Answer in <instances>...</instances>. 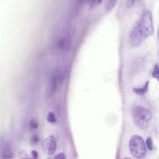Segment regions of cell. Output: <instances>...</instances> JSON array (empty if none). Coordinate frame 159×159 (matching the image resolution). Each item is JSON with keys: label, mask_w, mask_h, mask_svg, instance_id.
Listing matches in <instances>:
<instances>
[{"label": "cell", "mask_w": 159, "mask_h": 159, "mask_svg": "<svg viewBox=\"0 0 159 159\" xmlns=\"http://www.w3.org/2000/svg\"><path fill=\"white\" fill-rule=\"evenodd\" d=\"M132 117L134 124L140 129L148 127L152 119V115L150 110L141 106H135L133 108Z\"/></svg>", "instance_id": "cell-1"}, {"label": "cell", "mask_w": 159, "mask_h": 159, "mask_svg": "<svg viewBox=\"0 0 159 159\" xmlns=\"http://www.w3.org/2000/svg\"><path fill=\"white\" fill-rule=\"evenodd\" d=\"M129 148L131 155L137 159H143L146 156L147 150L143 138L138 135H134L130 138Z\"/></svg>", "instance_id": "cell-2"}, {"label": "cell", "mask_w": 159, "mask_h": 159, "mask_svg": "<svg viewBox=\"0 0 159 159\" xmlns=\"http://www.w3.org/2000/svg\"><path fill=\"white\" fill-rule=\"evenodd\" d=\"M138 25L139 30L144 38L152 35L153 33V28L151 12L148 11L144 12Z\"/></svg>", "instance_id": "cell-3"}, {"label": "cell", "mask_w": 159, "mask_h": 159, "mask_svg": "<svg viewBox=\"0 0 159 159\" xmlns=\"http://www.w3.org/2000/svg\"><path fill=\"white\" fill-rule=\"evenodd\" d=\"M42 147L44 150L49 155H52L55 152L57 144L54 137L50 135L44 139L42 143Z\"/></svg>", "instance_id": "cell-4"}, {"label": "cell", "mask_w": 159, "mask_h": 159, "mask_svg": "<svg viewBox=\"0 0 159 159\" xmlns=\"http://www.w3.org/2000/svg\"><path fill=\"white\" fill-rule=\"evenodd\" d=\"M144 38L140 31L138 24L132 30L130 35V41L131 44L134 47L139 45Z\"/></svg>", "instance_id": "cell-5"}, {"label": "cell", "mask_w": 159, "mask_h": 159, "mask_svg": "<svg viewBox=\"0 0 159 159\" xmlns=\"http://www.w3.org/2000/svg\"><path fill=\"white\" fill-rule=\"evenodd\" d=\"M14 156L10 145L5 142L2 145L0 149V159H11Z\"/></svg>", "instance_id": "cell-6"}, {"label": "cell", "mask_w": 159, "mask_h": 159, "mask_svg": "<svg viewBox=\"0 0 159 159\" xmlns=\"http://www.w3.org/2000/svg\"><path fill=\"white\" fill-rule=\"evenodd\" d=\"M57 88V81L55 77L52 76L50 78L48 87V96L51 95L54 92Z\"/></svg>", "instance_id": "cell-7"}, {"label": "cell", "mask_w": 159, "mask_h": 159, "mask_svg": "<svg viewBox=\"0 0 159 159\" xmlns=\"http://www.w3.org/2000/svg\"><path fill=\"white\" fill-rule=\"evenodd\" d=\"M149 84V81H147L144 86L141 88H134L133 89V91L136 94L139 95H143L147 91Z\"/></svg>", "instance_id": "cell-8"}, {"label": "cell", "mask_w": 159, "mask_h": 159, "mask_svg": "<svg viewBox=\"0 0 159 159\" xmlns=\"http://www.w3.org/2000/svg\"><path fill=\"white\" fill-rule=\"evenodd\" d=\"M116 1L109 0L108 1L106 4V10L107 11H110L114 7L116 4Z\"/></svg>", "instance_id": "cell-9"}, {"label": "cell", "mask_w": 159, "mask_h": 159, "mask_svg": "<svg viewBox=\"0 0 159 159\" xmlns=\"http://www.w3.org/2000/svg\"><path fill=\"white\" fill-rule=\"evenodd\" d=\"M159 66L158 64H156L155 65L154 69L153 70L152 75V76L159 80Z\"/></svg>", "instance_id": "cell-10"}, {"label": "cell", "mask_w": 159, "mask_h": 159, "mask_svg": "<svg viewBox=\"0 0 159 159\" xmlns=\"http://www.w3.org/2000/svg\"><path fill=\"white\" fill-rule=\"evenodd\" d=\"M30 127L32 129H37L39 125V123L37 120L35 118L32 119L30 122Z\"/></svg>", "instance_id": "cell-11"}, {"label": "cell", "mask_w": 159, "mask_h": 159, "mask_svg": "<svg viewBox=\"0 0 159 159\" xmlns=\"http://www.w3.org/2000/svg\"><path fill=\"white\" fill-rule=\"evenodd\" d=\"M39 141V138L36 134L32 135L30 138V142L32 145H35L37 144Z\"/></svg>", "instance_id": "cell-12"}, {"label": "cell", "mask_w": 159, "mask_h": 159, "mask_svg": "<svg viewBox=\"0 0 159 159\" xmlns=\"http://www.w3.org/2000/svg\"><path fill=\"white\" fill-rule=\"evenodd\" d=\"M48 121L50 123H54L56 122V120L54 114L52 112L48 113L47 117Z\"/></svg>", "instance_id": "cell-13"}, {"label": "cell", "mask_w": 159, "mask_h": 159, "mask_svg": "<svg viewBox=\"0 0 159 159\" xmlns=\"http://www.w3.org/2000/svg\"><path fill=\"white\" fill-rule=\"evenodd\" d=\"M146 144L148 148L151 151L153 150V143L152 138L148 137L146 140Z\"/></svg>", "instance_id": "cell-14"}, {"label": "cell", "mask_w": 159, "mask_h": 159, "mask_svg": "<svg viewBox=\"0 0 159 159\" xmlns=\"http://www.w3.org/2000/svg\"><path fill=\"white\" fill-rule=\"evenodd\" d=\"M19 155L20 159H30L26 152L21 150L19 152Z\"/></svg>", "instance_id": "cell-15"}, {"label": "cell", "mask_w": 159, "mask_h": 159, "mask_svg": "<svg viewBox=\"0 0 159 159\" xmlns=\"http://www.w3.org/2000/svg\"><path fill=\"white\" fill-rule=\"evenodd\" d=\"M54 159H66V158L64 153H60L56 156Z\"/></svg>", "instance_id": "cell-16"}, {"label": "cell", "mask_w": 159, "mask_h": 159, "mask_svg": "<svg viewBox=\"0 0 159 159\" xmlns=\"http://www.w3.org/2000/svg\"><path fill=\"white\" fill-rule=\"evenodd\" d=\"M135 1L128 0L126 1V5L127 7L129 8L132 7L135 3Z\"/></svg>", "instance_id": "cell-17"}, {"label": "cell", "mask_w": 159, "mask_h": 159, "mask_svg": "<svg viewBox=\"0 0 159 159\" xmlns=\"http://www.w3.org/2000/svg\"><path fill=\"white\" fill-rule=\"evenodd\" d=\"M31 153L33 157L37 158L38 156V152L34 150L31 151Z\"/></svg>", "instance_id": "cell-18"}, {"label": "cell", "mask_w": 159, "mask_h": 159, "mask_svg": "<svg viewBox=\"0 0 159 159\" xmlns=\"http://www.w3.org/2000/svg\"><path fill=\"white\" fill-rule=\"evenodd\" d=\"M124 159H132L131 158H129L128 157H125Z\"/></svg>", "instance_id": "cell-19"}, {"label": "cell", "mask_w": 159, "mask_h": 159, "mask_svg": "<svg viewBox=\"0 0 159 159\" xmlns=\"http://www.w3.org/2000/svg\"><path fill=\"white\" fill-rule=\"evenodd\" d=\"M32 159H37V158H34V157H33Z\"/></svg>", "instance_id": "cell-20"}, {"label": "cell", "mask_w": 159, "mask_h": 159, "mask_svg": "<svg viewBox=\"0 0 159 159\" xmlns=\"http://www.w3.org/2000/svg\"><path fill=\"white\" fill-rule=\"evenodd\" d=\"M46 159H50V158H46Z\"/></svg>", "instance_id": "cell-21"}]
</instances>
